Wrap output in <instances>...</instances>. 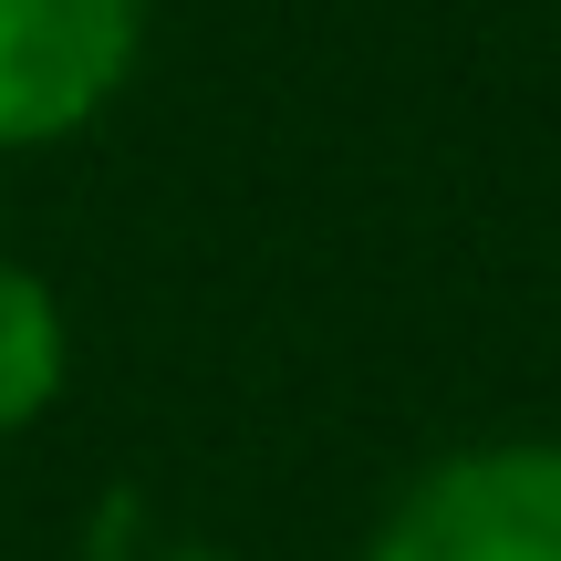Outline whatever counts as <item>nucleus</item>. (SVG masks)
<instances>
[{
	"label": "nucleus",
	"instance_id": "obj_1",
	"mask_svg": "<svg viewBox=\"0 0 561 561\" xmlns=\"http://www.w3.org/2000/svg\"><path fill=\"white\" fill-rule=\"evenodd\" d=\"M364 561H561V437H479L416 468Z\"/></svg>",
	"mask_w": 561,
	"mask_h": 561
},
{
	"label": "nucleus",
	"instance_id": "obj_2",
	"mask_svg": "<svg viewBox=\"0 0 561 561\" xmlns=\"http://www.w3.org/2000/svg\"><path fill=\"white\" fill-rule=\"evenodd\" d=\"M146 62V0H0V157L83 136Z\"/></svg>",
	"mask_w": 561,
	"mask_h": 561
},
{
	"label": "nucleus",
	"instance_id": "obj_3",
	"mask_svg": "<svg viewBox=\"0 0 561 561\" xmlns=\"http://www.w3.org/2000/svg\"><path fill=\"white\" fill-rule=\"evenodd\" d=\"M62 375H73V312L32 261L0 250V447L53 416Z\"/></svg>",
	"mask_w": 561,
	"mask_h": 561
}]
</instances>
